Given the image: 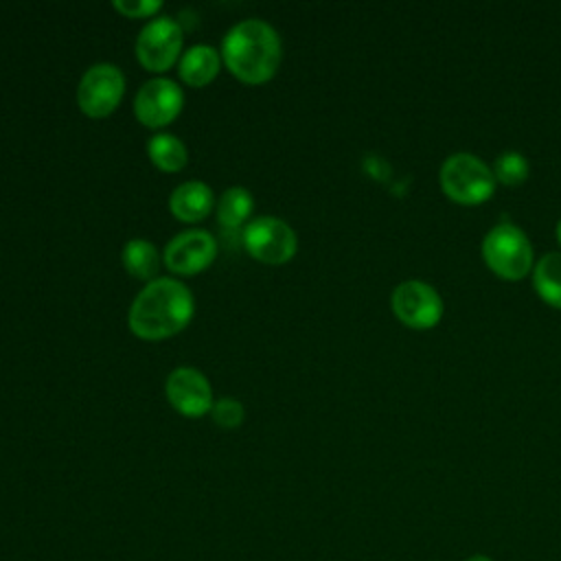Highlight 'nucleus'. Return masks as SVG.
I'll return each instance as SVG.
<instances>
[{
    "label": "nucleus",
    "mask_w": 561,
    "mask_h": 561,
    "mask_svg": "<svg viewBox=\"0 0 561 561\" xmlns=\"http://www.w3.org/2000/svg\"><path fill=\"white\" fill-rule=\"evenodd\" d=\"M554 234H557V241H559V245H561V219H559L557 226H554Z\"/></svg>",
    "instance_id": "obj_22"
},
{
    "label": "nucleus",
    "mask_w": 561,
    "mask_h": 561,
    "mask_svg": "<svg viewBox=\"0 0 561 561\" xmlns=\"http://www.w3.org/2000/svg\"><path fill=\"white\" fill-rule=\"evenodd\" d=\"M221 66V53L210 44L191 46L178 61V75L188 88H204L217 75Z\"/></svg>",
    "instance_id": "obj_13"
},
{
    "label": "nucleus",
    "mask_w": 561,
    "mask_h": 561,
    "mask_svg": "<svg viewBox=\"0 0 561 561\" xmlns=\"http://www.w3.org/2000/svg\"><path fill=\"white\" fill-rule=\"evenodd\" d=\"M394 318L410 329H432L443 318V298L434 285L421 278L401 280L390 296Z\"/></svg>",
    "instance_id": "obj_6"
},
{
    "label": "nucleus",
    "mask_w": 561,
    "mask_h": 561,
    "mask_svg": "<svg viewBox=\"0 0 561 561\" xmlns=\"http://www.w3.org/2000/svg\"><path fill=\"white\" fill-rule=\"evenodd\" d=\"M465 561H493V559L486 557V554H471V557H467Z\"/></svg>",
    "instance_id": "obj_21"
},
{
    "label": "nucleus",
    "mask_w": 561,
    "mask_h": 561,
    "mask_svg": "<svg viewBox=\"0 0 561 561\" xmlns=\"http://www.w3.org/2000/svg\"><path fill=\"white\" fill-rule=\"evenodd\" d=\"M195 300L191 289L175 278H156L147 283L134 298L127 327L147 342H160L178 335L191 322Z\"/></svg>",
    "instance_id": "obj_1"
},
{
    "label": "nucleus",
    "mask_w": 561,
    "mask_h": 561,
    "mask_svg": "<svg viewBox=\"0 0 561 561\" xmlns=\"http://www.w3.org/2000/svg\"><path fill=\"white\" fill-rule=\"evenodd\" d=\"M147 156L164 173H178L188 162V151L184 142L173 134H156L147 145Z\"/></svg>",
    "instance_id": "obj_16"
},
{
    "label": "nucleus",
    "mask_w": 561,
    "mask_h": 561,
    "mask_svg": "<svg viewBox=\"0 0 561 561\" xmlns=\"http://www.w3.org/2000/svg\"><path fill=\"white\" fill-rule=\"evenodd\" d=\"M184 107L182 88L169 77H156L140 85L134 99V114L140 125L160 129L173 123Z\"/></svg>",
    "instance_id": "obj_9"
},
{
    "label": "nucleus",
    "mask_w": 561,
    "mask_h": 561,
    "mask_svg": "<svg viewBox=\"0 0 561 561\" xmlns=\"http://www.w3.org/2000/svg\"><path fill=\"white\" fill-rule=\"evenodd\" d=\"M254 208V199L248 188L230 186L221 193L217 202V219L224 228H241Z\"/></svg>",
    "instance_id": "obj_17"
},
{
    "label": "nucleus",
    "mask_w": 561,
    "mask_h": 561,
    "mask_svg": "<svg viewBox=\"0 0 561 561\" xmlns=\"http://www.w3.org/2000/svg\"><path fill=\"white\" fill-rule=\"evenodd\" d=\"M114 11H118L125 18H153L160 9V0H114Z\"/></svg>",
    "instance_id": "obj_20"
},
{
    "label": "nucleus",
    "mask_w": 561,
    "mask_h": 561,
    "mask_svg": "<svg viewBox=\"0 0 561 561\" xmlns=\"http://www.w3.org/2000/svg\"><path fill=\"white\" fill-rule=\"evenodd\" d=\"M533 287L546 305L561 309V252H546L535 261Z\"/></svg>",
    "instance_id": "obj_14"
},
{
    "label": "nucleus",
    "mask_w": 561,
    "mask_h": 561,
    "mask_svg": "<svg viewBox=\"0 0 561 561\" xmlns=\"http://www.w3.org/2000/svg\"><path fill=\"white\" fill-rule=\"evenodd\" d=\"M484 265L504 280H522L533 272L535 254L526 232L511 224H495L482 239L480 245Z\"/></svg>",
    "instance_id": "obj_4"
},
{
    "label": "nucleus",
    "mask_w": 561,
    "mask_h": 561,
    "mask_svg": "<svg viewBox=\"0 0 561 561\" xmlns=\"http://www.w3.org/2000/svg\"><path fill=\"white\" fill-rule=\"evenodd\" d=\"M217 256V241L206 230H184L175 234L162 254L167 270L180 276H193L210 267Z\"/></svg>",
    "instance_id": "obj_10"
},
{
    "label": "nucleus",
    "mask_w": 561,
    "mask_h": 561,
    "mask_svg": "<svg viewBox=\"0 0 561 561\" xmlns=\"http://www.w3.org/2000/svg\"><path fill=\"white\" fill-rule=\"evenodd\" d=\"M164 394L180 414L191 419L210 412L215 403L213 388L206 375H202L193 366L173 368L164 381Z\"/></svg>",
    "instance_id": "obj_11"
},
{
    "label": "nucleus",
    "mask_w": 561,
    "mask_h": 561,
    "mask_svg": "<svg viewBox=\"0 0 561 561\" xmlns=\"http://www.w3.org/2000/svg\"><path fill=\"white\" fill-rule=\"evenodd\" d=\"M169 208L175 219L184 224H197L206 219L208 213L215 208L213 188L199 180L184 182L173 188L169 197Z\"/></svg>",
    "instance_id": "obj_12"
},
{
    "label": "nucleus",
    "mask_w": 561,
    "mask_h": 561,
    "mask_svg": "<svg viewBox=\"0 0 561 561\" xmlns=\"http://www.w3.org/2000/svg\"><path fill=\"white\" fill-rule=\"evenodd\" d=\"M280 57L283 46L276 28L256 18L237 22L221 42L224 66L250 85L270 81L280 66Z\"/></svg>",
    "instance_id": "obj_2"
},
{
    "label": "nucleus",
    "mask_w": 561,
    "mask_h": 561,
    "mask_svg": "<svg viewBox=\"0 0 561 561\" xmlns=\"http://www.w3.org/2000/svg\"><path fill=\"white\" fill-rule=\"evenodd\" d=\"M438 182L443 193L462 206L486 202L497 184L493 169L480 156L469 151L449 153L438 169Z\"/></svg>",
    "instance_id": "obj_3"
},
{
    "label": "nucleus",
    "mask_w": 561,
    "mask_h": 561,
    "mask_svg": "<svg viewBox=\"0 0 561 561\" xmlns=\"http://www.w3.org/2000/svg\"><path fill=\"white\" fill-rule=\"evenodd\" d=\"M243 248L248 254L265 265H283L294 259L298 239L294 228L272 215L254 217L243 226Z\"/></svg>",
    "instance_id": "obj_5"
},
{
    "label": "nucleus",
    "mask_w": 561,
    "mask_h": 561,
    "mask_svg": "<svg viewBox=\"0 0 561 561\" xmlns=\"http://www.w3.org/2000/svg\"><path fill=\"white\" fill-rule=\"evenodd\" d=\"M182 26L173 18L149 20L136 37V57L149 72H167L182 53Z\"/></svg>",
    "instance_id": "obj_8"
},
{
    "label": "nucleus",
    "mask_w": 561,
    "mask_h": 561,
    "mask_svg": "<svg viewBox=\"0 0 561 561\" xmlns=\"http://www.w3.org/2000/svg\"><path fill=\"white\" fill-rule=\"evenodd\" d=\"M493 175L495 182L506 184V186H517L522 182H526L528 173H530V164L526 160L524 153L515 151V149H506L502 151L495 160H493Z\"/></svg>",
    "instance_id": "obj_18"
},
{
    "label": "nucleus",
    "mask_w": 561,
    "mask_h": 561,
    "mask_svg": "<svg viewBox=\"0 0 561 561\" xmlns=\"http://www.w3.org/2000/svg\"><path fill=\"white\" fill-rule=\"evenodd\" d=\"M210 416L215 421V425L224 427V430H232V427H239L243 423V405L232 399V397H224V399H217L210 408Z\"/></svg>",
    "instance_id": "obj_19"
},
{
    "label": "nucleus",
    "mask_w": 561,
    "mask_h": 561,
    "mask_svg": "<svg viewBox=\"0 0 561 561\" xmlns=\"http://www.w3.org/2000/svg\"><path fill=\"white\" fill-rule=\"evenodd\" d=\"M125 94V77L114 64L90 66L77 85V105L90 118L110 116Z\"/></svg>",
    "instance_id": "obj_7"
},
{
    "label": "nucleus",
    "mask_w": 561,
    "mask_h": 561,
    "mask_svg": "<svg viewBox=\"0 0 561 561\" xmlns=\"http://www.w3.org/2000/svg\"><path fill=\"white\" fill-rule=\"evenodd\" d=\"M123 265L127 270V274H131L138 280H156L158 267H160V256L158 250L151 241L147 239H131L125 243L123 248Z\"/></svg>",
    "instance_id": "obj_15"
}]
</instances>
